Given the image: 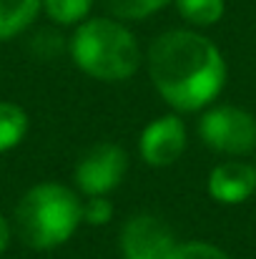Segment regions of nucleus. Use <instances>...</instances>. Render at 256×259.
I'll list each match as a JSON object with an SVG mask.
<instances>
[{
  "label": "nucleus",
  "instance_id": "f257e3e1",
  "mask_svg": "<svg viewBox=\"0 0 256 259\" xmlns=\"http://www.w3.org/2000/svg\"><path fill=\"white\" fill-rule=\"evenodd\" d=\"M148 73L156 91L176 111H201L226 83L221 51L193 30L159 35L148 51Z\"/></svg>",
  "mask_w": 256,
  "mask_h": 259
},
{
  "label": "nucleus",
  "instance_id": "f03ea898",
  "mask_svg": "<svg viewBox=\"0 0 256 259\" xmlns=\"http://www.w3.org/2000/svg\"><path fill=\"white\" fill-rule=\"evenodd\" d=\"M83 222V201L63 184L45 181L30 186L15 204L13 229L33 249L66 244Z\"/></svg>",
  "mask_w": 256,
  "mask_h": 259
},
{
  "label": "nucleus",
  "instance_id": "7ed1b4c3",
  "mask_svg": "<svg viewBox=\"0 0 256 259\" xmlns=\"http://www.w3.org/2000/svg\"><path fill=\"white\" fill-rule=\"evenodd\" d=\"M73 63L98 81H128L141 66V48L133 33L111 18H93L71 38Z\"/></svg>",
  "mask_w": 256,
  "mask_h": 259
},
{
  "label": "nucleus",
  "instance_id": "20e7f679",
  "mask_svg": "<svg viewBox=\"0 0 256 259\" xmlns=\"http://www.w3.org/2000/svg\"><path fill=\"white\" fill-rule=\"evenodd\" d=\"M198 136L219 154L244 156L256 149V118L239 106H216L201 116Z\"/></svg>",
  "mask_w": 256,
  "mask_h": 259
},
{
  "label": "nucleus",
  "instance_id": "39448f33",
  "mask_svg": "<svg viewBox=\"0 0 256 259\" xmlns=\"http://www.w3.org/2000/svg\"><path fill=\"white\" fill-rule=\"evenodd\" d=\"M128 171V156L116 144H95L76 164V186L85 196H106Z\"/></svg>",
  "mask_w": 256,
  "mask_h": 259
},
{
  "label": "nucleus",
  "instance_id": "423d86ee",
  "mask_svg": "<svg viewBox=\"0 0 256 259\" xmlns=\"http://www.w3.org/2000/svg\"><path fill=\"white\" fill-rule=\"evenodd\" d=\"M123 259H171L178 247L176 234L156 214H133L118 237Z\"/></svg>",
  "mask_w": 256,
  "mask_h": 259
},
{
  "label": "nucleus",
  "instance_id": "0eeeda50",
  "mask_svg": "<svg viewBox=\"0 0 256 259\" xmlns=\"http://www.w3.org/2000/svg\"><path fill=\"white\" fill-rule=\"evenodd\" d=\"M138 151H141V159L151 166L176 164L181 159V154L186 151V126H183V121L176 113L151 121L141 134Z\"/></svg>",
  "mask_w": 256,
  "mask_h": 259
},
{
  "label": "nucleus",
  "instance_id": "6e6552de",
  "mask_svg": "<svg viewBox=\"0 0 256 259\" xmlns=\"http://www.w3.org/2000/svg\"><path fill=\"white\" fill-rule=\"evenodd\" d=\"M209 194L219 204H241L256 191V169L246 161L229 159L209 174Z\"/></svg>",
  "mask_w": 256,
  "mask_h": 259
},
{
  "label": "nucleus",
  "instance_id": "1a4fd4ad",
  "mask_svg": "<svg viewBox=\"0 0 256 259\" xmlns=\"http://www.w3.org/2000/svg\"><path fill=\"white\" fill-rule=\"evenodd\" d=\"M40 10V0H0V40L25 30Z\"/></svg>",
  "mask_w": 256,
  "mask_h": 259
},
{
  "label": "nucleus",
  "instance_id": "9d476101",
  "mask_svg": "<svg viewBox=\"0 0 256 259\" xmlns=\"http://www.w3.org/2000/svg\"><path fill=\"white\" fill-rule=\"evenodd\" d=\"M28 131V116L18 103L0 101V151H8L23 141Z\"/></svg>",
  "mask_w": 256,
  "mask_h": 259
},
{
  "label": "nucleus",
  "instance_id": "9b49d317",
  "mask_svg": "<svg viewBox=\"0 0 256 259\" xmlns=\"http://www.w3.org/2000/svg\"><path fill=\"white\" fill-rule=\"evenodd\" d=\"M178 13L183 15V20H188L191 25H214L221 20L224 15V0H176Z\"/></svg>",
  "mask_w": 256,
  "mask_h": 259
},
{
  "label": "nucleus",
  "instance_id": "f8f14e48",
  "mask_svg": "<svg viewBox=\"0 0 256 259\" xmlns=\"http://www.w3.org/2000/svg\"><path fill=\"white\" fill-rule=\"evenodd\" d=\"M45 5V13L50 15V20L61 23V25H73V23H81L93 0H43Z\"/></svg>",
  "mask_w": 256,
  "mask_h": 259
},
{
  "label": "nucleus",
  "instance_id": "ddd939ff",
  "mask_svg": "<svg viewBox=\"0 0 256 259\" xmlns=\"http://www.w3.org/2000/svg\"><path fill=\"white\" fill-rule=\"evenodd\" d=\"M169 0H106V8L121 20H141L164 8Z\"/></svg>",
  "mask_w": 256,
  "mask_h": 259
},
{
  "label": "nucleus",
  "instance_id": "4468645a",
  "mask_svg": "<svg viewBox=\"0 0 256 259\" xmlns=\"http://www.w3.org/2000/svg\"><path fill=\"white\" fill-rule=\"evenodd\" d=\"M171 259H231L224 249L209 242H183L173 249Z\"/></svg>",
  "mask_w": 256,
  "mask_h": 259
},
{
  "label": "nucleus",
  "instance_id": "2eb2a0df",
  "mask_svg": "<svg viewBox=\"0 0 256 259\" xmlns=\"http://www.w3.org/2000/svg\"><path fill=\"white\" fill-rule=\"evenodd\" d=\"M113 217V204L108 196H88L83 201V222L90 227L108 224Z\"/></svg>",
  "mask_w": 256,
  "mask_h": 259
},
{
  "label": "nucleus",
  "instance_id": "dca6fc26",
  "mask_svg": "<svg viewBox=\"0 0 256 259\" xmlns=\"http://www.w3.org/2000/svg\"><path fill=\"white\" fill-rule=\"evenodd\" d=\"M61 48H63V40H61L56 33H50V30H43V33H38V35L33 38V53H35V56L53 58Z\"/></svg>",
  "mask_w": 256,
  "mask_h": 259
},
{
  "label": "nucleus",
  "instance_id": "f3484780",
  "mask_svg": "<svg viewBox=\"0 0 256 259\" xmlns=\"http://www.w3.org/2000/svg\"><path fill=\"white\" fill-rule=\"evenodd\" d=\"M10 237H13V227H10V222L0 214V252L10 244Z\"/></svg>",
  "mask_w": 256,
  "mask_h": 259
},
{
  "label": "nucleus",
  "instance_id": "a211bd4d",
  "mask_svg": "<svg viewBox=\"0 0 256 259\" xmlns=\"http://www.w3.org/2000/svg\"><path fill=\"white\" fill-rule=\"evenodd\" d=\"M254 169H256V164H254Z\"/></svg>",
  "mask_w": 256,
  "mask_h": 259
}]
</instances>
